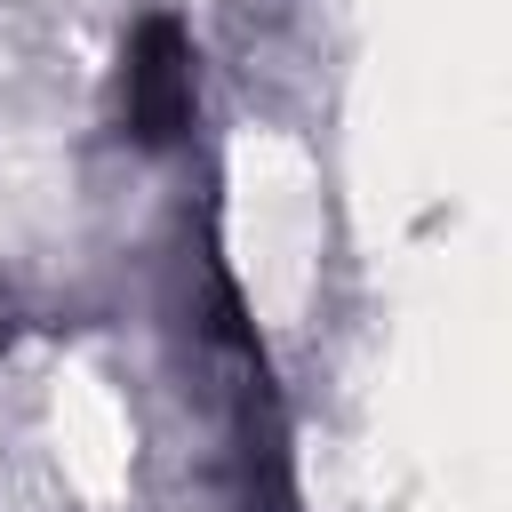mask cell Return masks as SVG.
<instances>
[{"label":"cell","mask_w":512,"mask_h":512,"mask_svg":"<svg viewBox=\"0 0 512 512\" xmlns=\"http://www.w3.org/2000/svg\"><path fill=\"white\" fill-rule=\"evenodd\" d=\"M120 112H128V136L168 152L184 128H192V40L176 16H144L128 56H120Z\"/></svg>","instance_id":"6da1fadb"}]
</instances>
